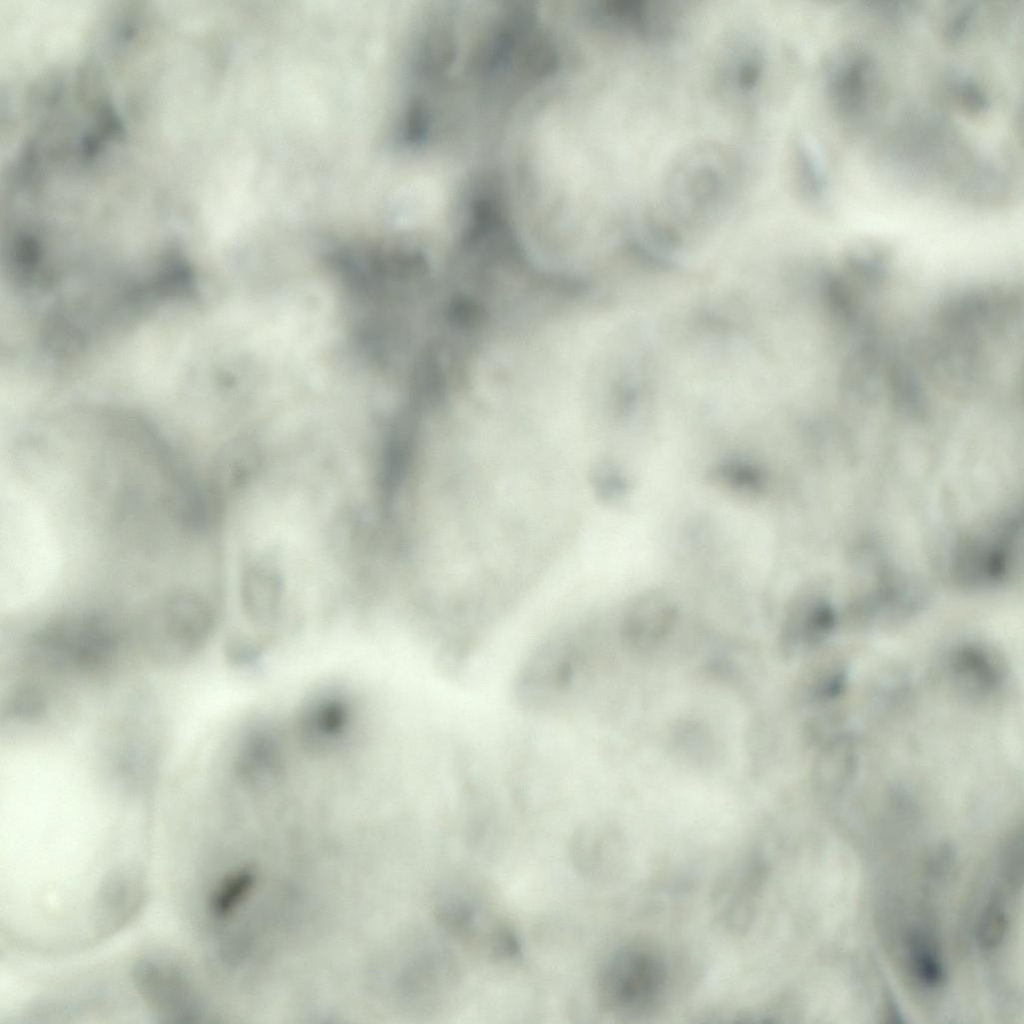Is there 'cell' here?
<instances>
[{
  "instance_id": "13",
  "label": "cell",
  "mask_w": 1024,
  "mask_h": 1024,
  "mask_svg": "<svg viewBox=\"0 0 1024 1024\" xmlns=\"http://www.w3.org/2000/svg\"><path fill=\"white\" fill-rule=\"evenodd\" d=\"M763 872L762 863L751 859L734 868L719 888L717 904L723 919L731 927H745L751 919L762 886Z\"/></svg>"
},
{
  "instance_id": "11",
  "label": "cell",
  "mask_w": 1024,
  "mask_h": 1024,
  "mask_svg": "<svg viewBox=\"0 0 1024 1024\" xmlns=\"http://www.w3.org/2000/svg\"><path fill=\"white\" fill-rule=\"evenodd\" d=\"M838 621L836 609L825 590L812 585L794 598L785 620L783 637L790 649L814 648L833 633Z\"/></svg>"
},
{
  "instance_id": "6",
  "label": "cell",
  "mask_w": 1024,
  "mask_h": 1024,
  "mask_svg": "<svg viewBox=\"0 0 1024 1024\" xmlns=\"http://www.w3.org/2000/svg\"><path fill=\"white\" fill-rule=\"evenodd\" d=\"M871 578L848 607L849 620L856 627L893 626L910 618L923 606L925 594L919 583L885 560L872 562Z\"/></svg>"
},
{
  "instance_id": "10",
  "label": "cell",
  "mask_w": 1024,
  "mask_h": 1024,
  "mask_svg": "<svg viewBox=\"0 0 1024 1024\" xmlns=\"http://www.w3.org/2000/svg\"><path fill=\"white\" fill-rule=\"evenodd\" d=\"M768 66L767 49L758 37H737L726 47L719 63L721 89L732 101L749 104L760 94Z\"/></svg>"
},
{
  "instance_id": "4",
  "label": "cell",
  "mask_w": 1024,
  "mask_h": 1024,
  "mask_svg": "<svg viewBox=\"0 0 1024 1024\" xmlns=\"http://www.w3.org/2000/svg\"><path fill=\"white\" fill-rule=\"evenodd\" d=\"M1022 515L1010 512L963 534L951 556V573L961 588L981 590L1006 583L1018 566Z\"/></svg>"
},
{
  "instance_id": "9",
  "label": "cell",
  "mask_w": 1024,
  "mask_h": 1024,
  "mask_svg": "<svg viewBox=\"0 0 1024 1024\" xmlns=\"http://www.w3.org/2000/svg\"><path fill=\"white\" fill-rule=\"evenodd\" d=\"M875 63L869 54L848 51L828 63L825 88L833 111L843 120L865 113L873 87Z\"/></svg>"
},
{
  "instance_id": "20",
  "label": "cell",
  "mask_w": 1024,
  "mask_h": 1024,
  "mask_svg": "<svg viewBox=\"0 0 1024 1024\" xmlns=\"http://www.w3.org/2000/svg\"><path fill=\"white\" fill-rule=\"evenodd\" d=\"M847 671L839 660L831 659L817 671L811 680L808 697L815 703L825 704L839 699L846 690Z\"/></svg>"
},
{
  "instance_id": "1",
  "label": "cell",
  "mask_w": 1024,
  "mask_h": 1024,
  "mask_svg": "<svg viewBox=\"0 0 1024 1024\" xmlns=\"http://www.w3.org/2000/svg\"><path fill=\"white\" fill-rule=\"evenodd\" d=\"M745 168L742 156L729 144L713 139L692 142L668 163L661 183L664 206L686 220L718 216L741 192Z\"/></svg>"
},
{
  "instance_id": "14",
  "label": "cell",
  "mask_w": 1024,
  "mask_h": 1024,
  "mask_svg": "<svg viewBox=\"0 0 1024 1024\" xmlns=\"http://www.w3.org/2000/svg\"><path fill=\"white\" fill-rule=\"evenodd\" d=\"M172 964L148 961L139 975L144 992L168 1014L186 1015L189 1008L187 979Z\"/></svg>"
},
{
  "instance_id": "18",
  "label": "cell",
  "mask_w": 1024,
  "mask_h": 1024,
  "mask_svg": "<svg viewBox=\"0 0 1024 1024\" xmlns=\"http://www.w3.org/2000/svg\"><path fill=\"white\" fill-rule=\"evenodd\" d=\"M946 88L952 101L970 117H980L990 108L989 95L973 77L951 72Z\"/></svg>"
},
{
  "instance_id": "19",
  "label": "cell",
  "mask_w": 1024,
  "mask_h": 1024,
  "mask_svg": "<svg viewBox=\"0 0 1024 1024\" xmlns=\"http://www.w3.org/2000/svg\"><path fill=\"white\" fill-rule=\"evenodd\" d=\"M712 480L721 488L743 496L758 495L764 483L762 474L754 466L733 461L717 466Z\"/></svg>"
},
{
  "instance_id": "5",
  "label": "cell",
  "mask_w": 1024,
  "mask_h": 1024,
  "mask_svg": "<svg viewBox=\"0 0 1024 1024\" xmlns=\"http://www.w3.org/2000/svg\"><path fill=\"white\" fill-rule=\"evenodd\" d=\"M668 966L663 955L644 944H628L600 969L596 994L613 1014L635 1015L655 1007L666 992Z\"/></svg>"
},
{
  "instance_id": "21",
  "label": "cell",
  "mask_w": 1024,
  "mask_h": 1024,
  "mask_svg": "<svg viewBox=\"0 0 1024 1024\" xmlns=\"http://www.w3.org/2000/svg\"><path fill=\"white\" fill-rule=\"evenodd\" d=\"M977 3L964 1L948 12L942 27V36L948 46H958L966 38L977 14Z\"/></svg>"
},
{
  "instance_id": "15",
  "label": "cell",
  "mask_w": 1024,
  "mask_h": 1024,
  "mask_svg": "<svg viewBox=\"0 0 1024 1024\" xmlns=\"http://www.w3.org/2000/svg\"><path fill=\"white\" fill-rule=\"evenodd\" d=\"M857 759V746L851 735L832 737L824 744L816 760L814 776L817 785L832 792L844 789L855 774Z\"/></svg>"
},
{
  "instance_id": "8",
  "label": "cell",
  "mask_w": 1024,
  "mask_h": 1024,
  "mask_svg": "<svg viewBox=\"0 0 1024 1024\" xmlns=\"http://www.w3.org/2000/svg\"><path fill=\"white\" fill-rule=\"evenodd\" d=\"M944 675L952 689L972 700L995 695L1006 679L1004 662L988 646L965 642L953 647L944 660Z\"/></svg>"
},
{
  "instance_id": "16",
  "label": "cell",
  "mask_w": 1024,
  "mask_h": 1024,
  "mask_svg": "<svg viewBox=\"0 0 1024 1024\" xmlns=\"http://www.w3.org/2000/svg\"><path fill=\"white\" fill-rule=\"evenodd\" d=\"M790 162L792 182L800 198L811 205H823L827 180L820 161L805 140L798 138L793 142Z\"/></svg>"
},
{
  "instance_id": "7",
  "label": "cell",
  "mask_w": 1024,
  "mask_h": 1024,
  "mask_svg": "<svg viewBox=\"0 0 1024 1024\" xmlns=\"http://www.w3.org/2000/svg\"><path fill=\"white\" fill-rule=\"evenodd\" d=\"M601 30L616 37L641 43H661L681 29L686 9L668 0H618L596 9Z\"/></svg>"
},
{
  "instance_id": "2",
  "label": "cell",
  "mask_w": 1024,
  "mask_h": 1024,
  "mask_svg": "<svg viewBox=\"0 0 1024 1024\" xmlns=\"http://www.w3.org/2000/svg\"><path fill=\"white\" fill-rule=\"evenodd\" d=\"M116 623L98 615L51 621L25 641L24 665L40 679L98 675L113 666L126 643Z\"/></svg>"
},
{
  "instance_id": "17",
  "label": "cell",
  "mask_w": 1024,
  "mask_h": 1024,
  "mask_svg": "<svg viewBox=\"0 0 1024 1024\" xmlns=\"http://www.w3.org/2000/svg\"><path fill=\"white\" fill-rule=\"evenodd\" d=\"M673 614V607L665 596L659 593L645 595L635 602L627 617L628 634L635 640L661 636L669 627Z\"/></svg>"
},
{
  "instance_id": "3",
  "label": "cell",
  "mask_w": 1024,
  "mask_h": 1024,
  "mask_svg": "<svg viewBox=\"0 0 1024 1024\" xmlns=\"http://www.w3.org/2000/svg\"><path fill=\"white\" fill-rule=\"evenodd\" d=\"M1 523V580L8 589L33 590L52 580L58 568V544L33 499L9 490Z\"/></svg>"
},
{
  "instance_id": "12",
  "label": "cell",
  "mask_w": 1024,
  "mask_h": 1024,
  "mask_svg": "<svg viewBox=\"0 0 1024 1024\" xmlns=\"http://www.w3.org/2000/svg\"><path fill=\"white\" fill-rule=\"evenodd\" d=\"M337 691L312 699L301 713L299 734L304 744L315 751L337 747L352 722V707Z\"/></svg>"
}]
</instances>
